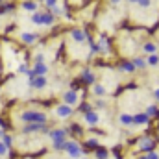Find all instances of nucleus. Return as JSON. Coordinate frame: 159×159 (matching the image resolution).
Returning <instances> with one entry per match:
<instances>
[{
	"label": "nucleus",
	"instance_id": "8",
	"mask_svg": "<svg viewBox=\"0 0 159 159\" xmlns=\"http://www.w3.org/2000/svg\"><path fill=\"white\" fill-rule=\"evenodd\" d=\"M83 120L87 122V126H96V124L100 122V117H98L96 111H89V113L83 115Z\"/></svg>",
	"mask_w": 159,
	"mask_h": 159
},
{
	"label": "nucleus",
	"instance_id": "38",
	"mask_svg": "<svg viewBox=\"0 0 159 159\" xmlns=\"http://www.w3.org/2000/svg\"><path fill=\"white\" fill-rule=\"evenodd\" d=\"M4 133H6V131H4V128H0V139L4 137Z\"/></svg>",
	"mask_w": 159,
	"mask_h": 159
},
{
	"label": "nucleus",
	"instance_id": "18",
	"mask_svg": "<svg viewBox=\"0 0 159 159\" xmlns=\"http://www.w3.org/2000/svg\"><path fill=\"white\" fill-rule=\"evenodd\" d=\"M122 72H135V65L131 63V61H122L119 67Z\"/></svg>",
	"mask_w": 159,
	"mask_h": 159
},
{
	"label": "nucleus",
	"instance_id": "31",
	"mask_svg": "<svg viewBox=\"0 0 159 159\" xmlns=\"http://www.w3.org/2000/svg\"><path fill=\"white\" fill-rule=\"evenodd\" d=\"M69 129H70V131H74V135H81V133H83L78 124H70V128H69Z\"/></svg>",
	"mask_w": 159,
	"mask_h": 159
},
{
	"label": "nucleus",
	"instance_id": "32",
	"mask_svg": "<svg viewBox=\"0 0 159 159\" xmlns=\"http://www.w3.org/2000/svg\"><path fill=\"white\" fill-rule=\"evenodd\" d=\"M19 72H20V74H28V72H30V69H28V65H26V63H22V65H19Z\"/></svg>",
	"mask_w": 159,
	"mask_h": 159
},
{
	"label": "nucleus",
	"instance_id": "21",
	"mask_svg": "<svg viewBox=\"0 0 159 159\" xmlns=\"http://www.w3.org/2000/svg\"><path fill=\"white\" fill-rule=\"evenodd\" d=\"M143 50H144L146 54H156L157 46H156L154 43H144V44H143Z\"/></svg>",
	"mask_w": 159,
	"mask_h": 159
},
{
	"label": "nucleus",
	"instance_id": "5",
	"mask_svg": "<svg viewBox=\"0 0 159 159\" xmlns=\"http://www.w3.org/2000/svg\"><path fill=\"white\" fill-rule=\"evenodd\" d=\"M80 102L78 98V93L76 91H72V89H69L65 94H63V104H67V106H70V107H74L76 104Z\"/></svg>",
	"mask_w": 159,
	"mask_h": 159
},
{
	"label": "nucleus",
	"instance_id": "44",
	"mask_svg": "<svg viewBox=\"0 0 159 159\" xmlns=\"http://www.w3.org/2000/svg\"><path fill=\"white\" fill-rule=\"evenodd\" d=\"M157 131H159V126H157Z\"/></svg>",
	"mask_w": 159,
	"mask_h": 159
},
{
	"label": "nucleus",
	"instance_id": "24",
	"mask_svg": "<svg viewBox=\"0 0 159 159\" xmlns=\"http://www.w3.org/2000/svg\"><path fill=\"white\" fill-rule=\"evenodd\" d=\"M146 63H148V65H152V67L159 65V56H157V54H150V56H148V59H146Z\"/></svg>",
	"mask_w": 159,
	"mask_h": 159
},
{
	"label": "nucleus",
	"instance_id": "41",
	"mask_svg": "<svg viewBox=\"0 0 159 159\" xmlns=\"http://www.w3.org/2000/svg\"><path fill=\"white\" fill-rule=\"evenodd\" d=\"M139 159H146V156H143V157H139Z\"/></svg>",
	"mask_w": 159,
	"mask_h": 159
},
{
	"label": "nucleus",
	"instance_id": "20",
	"mask_svg": "<svg viewBox=\"0 0 159 159\" xmlns=\"http://www.w3.org/2000/svg\"><path fill=\"white\" fill-rule=\"evenodd\" d=\"M65 146H67V141H54L52 143V148L56 152H65Z\"/></svg>",
	"mask_w": 159,
	"mask_h": 159
},
{
	"label": "nucleus",
	"instance_id": "35",
	"mask_svg": "<svg viewBox=\"0 0 159 159\" xmlns=\"http://www.w3.org/2000/svg\"><path fill=\"white\" fill-rule=\"evenodd\" d=\"M44 4L48 7H54V6H57V0H44Z\"/></svg>",
	"mask_w": 159,
	"mask_h": 159
},
{
	"label": "nucleus",
	"instance_id": "36",
	"mask_svg": "<svg viewBox=\"0 0 159 159\" xmlns=\"http://www.w3.org/2000/svg\"><path fill=\"white\" fill-rule=\"evenodd\" d=\"M35 63H44V56L43 54H37L35 56Z\"/></svg>",
	"mask_w": 159,
	"mask_h": 159
},
{
	"label": "nucleus",
	"instance_id": "2",
	"mask_svg": "<svg viewBox=\"0 0 159 159\" xmlns=\"http://www.w3.org/2000/svg\"><path fill=\"white\" fill-rule=\"evenodd\" d=\"M65 152H67L72 159H80V157H81V146H80L76 141H67Z\"/></svg>",
	"mask_w": 159,
	"mask_h": 159
},
{
	"label": "nucleus",
	"instance_id": "33",
	"mask_svg": "<svg viewBox=\"0 0 159 159\" xmlns=\"http://www.w3.org/2000/svg\"><path fill=\"white\" fill-rule=\"evenodd\" d=\"M137 4H139L141 7H150V6H152V0H139Z\"/></svg>",
	"mask_w": 159,
	"mask_h": 159
},
{
	"label": "nucleus",
	"instance_id": "3",
	"mask_svg": "<svg viewBox=\"0 0 159 159\" xmlns=\"http://www.w3.org/2000/svg\"><path fill=\"white\" fill-rule=\"evenodd\" d=\"M48 133V128H46V124H24V128H22V133L24 135H30V133Z\"/></svg>",
	"mask_w": 159,
	"mask_h": 159
},
{
	"label": "nucleus",
	"instance_id": "9",
	"mask_svg": "<svg viewBox=\"0 0 159 159\" xmlns=\"http://www.w3.org/2000/svg\"><path fill=\"white\" fill-rule=\"evenodd\" d=\"M150 122V117L146 115V113H137V115H133V126H144V124H148Z\"/></svg>",
	"mask_w": 159,
	"mask_h": 159
},
{
	"label": "nucleus",
	"instance_id": "13",
	"mask_svg": "<svg viewBox=\"0 0 159 159\" xmlns=\"http://www.w3.org/2000/svg\"><path fill=\"white\" fill-rule=\"evenodd\" d=\"M32 72H34L35 76H44V74L48 72V65H46V63H35L34 69H32Z\"/></svg>",
	"mask_w": 159,
	"mask_h": 159
},
{
	"label": "nucleus",
	"instance_id": "4",
	"mask_svg": "<svg viewBox=\"0 0 159 159\" xmlns=\"http://www.w3.org/2000/svg\"><path fill=\"white\" fill-rule=\"evenodd\" d=\"M67 129H63V128H57V129H48V137L52 139V143L54 141H67Z\"/></svg>",
	"mask_w": 159,
	"mask_h": 159
},
{
	"label": "nucleus",
	"instance_id": "43",
	"mask_svg": "<svg viewBox=\"0 0 159 159\" xmlns=\"http://www.w3.org/2000/svg\"><path fill=\"white\" fill-rule=\"evenodd\" d=\"M80 159H87V157H80Z\"/></svg>",
	"mask_w": 159,
	"mask_h": 159
},
{
	"label": "nucleus",
	"instance_id": "17",
	"mask_svg": "<svg viewBox=\"0 0 159 159\" xmlns=\"http://www.w3.org/2000/svg\"><path fill=\"white\" fill-rule=\"evenodd\" d=\"M22 9H24V11H32V13H35V11H37V2L26 0V2H22Z\"/></svg>",
	"mask_w": 159,
	"mask_h": 159
},
{
	"label": "nucleus",
	"instance_id": "19",
	"mask_svg": "<svg viewBox=\"0 0 159 159\" xmlns=\"http://www.w3.org/2000/svg\"><path fill=\"white\" fill-rule=\"evenodd\" d=\"M81 80H83V83L93 85V83H94V74H93L91 70H83V72H81Z\"/></svg>",
	"mask_w": 159,
	"mask_h": 159
},
{
	"label": "nucleus",
	"instance_id": "30",
	"mask_svg": "<svg viewBox=\"0 0 159 159\" xmlns=\"http://www.w3.org/2000/svg\"><path fill=\"white\" fill-rule=\"evenodd\" d=\"M41 17H43V13H37V11H35V13L32 15V22L37 24V26H41Z\"/></svg>",
	"mask_w": 159,
	"mask_h": 159
},
{
	"label": "nucleus",
	"instance_id": "23",
	"mask_svg": "<svg viewBox=\"0 0 159 159\" xmlns=\"http://www.w3.org/2000/svg\"><path fill=\"white\" fill-rule=\"evenodd\" d=\"M85 146H87L89 150H96V148L100 146V143H98V139H87V141H85Z\"/></svg>",
	"mask_w": 159,
	"mask_h": 159
},
{
	"label": "nucleus",
	"instance_id": "25",
	"mask_svg": "<svg viewBox=\"0 0 159 159\" xmlns=\"http://www.w3.org/2000/svg\"><path fill=\"white\" fill-rule=\"evenodd\" d=\"M0 141H2L7 148H11V146H13V137H11V135H7V133H4V137H2Z\"/></svg>",
	"mask_w": 159,
	"mask_h": 159
},
{
	"label": "nucleus",
	"instance_id": "39",
	"mask_svg": "<svg viewBox=\"0 0 159 159\" xmlns=\"http://www.w3.org/2000/svg\"><path fill=\"white\" fill-rule=\"evenodd\" d=\"M128 2H129V4H137L139 0H128Z\"/></svg>",
	"mask_w": 159,
	"mask_h": 159
},
{
	"label": "nucleus",
	"instance_id": "12",
	"mask_svg": "<svg viewBox=\"0 0 159 159\" xmlns=\"http://www.w3.org/2000/svg\"><path fill=\"white\" fill-rule=\"evenodd\" d=\"M37 39H39L37 34H30V32H22V34H20V41L26 43V44H34Z\"/></svg>",
	"mask_w": 159,
	"mask_h": 159
},
{
	"label": "nucleus",
	"instance_id": "6",
	"mask_svg": "<svg viewBox=\"0 0 159 159\" xmlns=\"http://www.w3.org/2000/svg\"><path fill=\"white\" fill-rule=\"evenodd\" d=\"M56 115H57V119H69L72 115V107L67 106V104H59L56 107Z\"/></svg>",
	"mask_w": 159,
	"mask_h": 159
},
{
	"label": "nucleus",
	"instance_id": "27",
	"mask_svg": "<svg viewBox=\"0 0 159 159\" xmlns=\"http://www.w3.org/2000/svg\"><path fill=\"white\" fill-rule=\"evenodd\" d=\"M7 156H9V148L0 141V157H7Z\"/></svg>",
	"mask_w": 159,
	"mask_h": 159
},
{
	"label": "nucleus",
	"instance_id": "37",
	"mask_svg": "<svg viewBox=\"0 0 159 159\" xmlns=\"http://www.w3.org/2000/svg\"><path fill=\"white\" fill-rule=\"evenodd\" d=\"M154 96H156V100L159 102V89H156V91H154Z\"/></svg>",
	"mask_w": 159,
	"mask_h": 159
},
{
	"label": "nucleus",
	"instance_id": "10",
	"mask_svg": "<svg viewBox=\"0 0 159 159\" xmlns=\"http://www.w3.org/2000/svg\"><path fill=\"white\" fill-rule=\"evenodd\" d=\"M139 148L143 150V152H154V148H156V143L152 141V139H143L141 141V144H139Z\"/></svg>",
	"mask_w": 159,
	"mask_h": 159
},
{
	"label": "nucleus",
	"instance_id": "34",
	"mask_svg": "<svg viewBox=\"0 0 159 159\" xmlns=\"http://www.w3.org/2000/svg\"><path fill=\"white\" fill-rule=\"evenodd\" d=\"M146 159H159V154L157 152H150V154H146Z\"/></svg>",
	"mask_w": 159,
	"mask_h": 159
},
{
	"label": "nucleus",
	"instance_id": "11",
	"mask_svg": "<svg viewBox=\"0 0 159 159\" xmlns=\"http://www.w3.org/2000/svg\"><path fill=\"white\" fill-rule=\"evenodd\" d=\"M70 37L76 41V43H83L85 39H89V35H87L83 30H78V28H74V30L70 32Z\"/></svg>",
	"mask_w": 159,
	"mask_h": 159
},
{
	"label": "nucleus",
	"instance_id": "22",
	"mask_svg": "<svg viewBox=\"0 0 159 159\" xmlns=\"http://www.w3.org/2000/svg\"><path fill=\"white\" fill-rule=\"evenodd\" d=\"M131 63L135 65V69H144V67H146V59H144V57H133Z\"/></svg>",
	"mask_w": 159,
	"mask_h": 159
},
{
	"label": "nucleus",
	"instance_id": "40",
	"mask_svg": "<svg viewBox=\"0 0 159 159\" xmlns=\"http://www.w3.org/2000/svg\"><path fill=\"white\" fill-rule=\"evenodd\" d=\"M111 4H120V0H111Z\"/></svg>",
	"mask_w": 159,
	"mask_h": 159
},
{
	"label": "nucleus",
	"instance_id": "42",
	"mask_svg": "<svg viewBox=\"0 0 159 159\" xmlns=\"http://www.w3.org/2000/svg\"><path fill=\"white\" fill-rule=\"evenodd\" d=\"M4 2H6V0H0V4H4Z\"/></svg>",
	"mask_w": 159,
	"mask_h": 159
},
{
	"label": "nucleus",
	"instance_id": "14",
	"mask_svg": "<svg viewBox=\"0 0 159 159\" xmlns=\"http://www.w3.org/2000/svg\"><path fill=\"white\" fill-rule=\"evenodd\" d=\"M54 20H56V15H54V13H43V17H41V26H52Z\"/></svg>",
	"mask_w": 159,
	"mask_h": 159
},
{
	"label": "nucleus",
	"instance_id": "7",
	"mask_svg": "<svg viewBox=\"0 0 159 159\" xmlns=\"http://www.w3.org/2000/svg\"><path fill=\"white\" fill-rule=\"evenodd\" d=\"M28 83H30L34 89H44V87L48 85V80H46V76H35L34 80H28Z\"/></svg>",
	"mask_w": 159,
	"mask_h": 159
},
{
	"label": "nucleus",
	"instance_id": "1",
	"mask_svg": "<svg viewBox=\"0 0 159 159\" xmlns=\"http://www.w3.org/2000/svg\"><path fill=\"white\" fill-rule=\"evenodd\" d=\"M20 122L24 124H46V115L43 111H35V109H28V111H22L19 115Z\"/></svg>",
	"mask_w": 159,
	"mask_h": 159
},
{
	"label": "nucleus",
	"instance_id": "16",
	"mask_svg": "<svg viewBox=\"0 0 159 159\" xmlns=\"http://www.w3.org/2000/svg\"><path fill=\"white\" fill-rule=\"evenodd\" d=\"M94 156H96V159H107L109 157V152H107L106 146H98V148L94 150Z\"/></svg>",
	"mask_w": 159,
	"mask_h": 159
},
{
	"label": "nucleus",
	"instance_id": "28",
	"mask_svg": "<svg viewBox=\"0 0 159 159\" xmlns=\"http://www.w3.org/2000/svg\"><path fill=\"white\" fill-rule=\"evenodd\" d=\"M94 94H96V96H106V87L94 85Z\"/></svg>",
	"mask_w": 159,
	"mask_h": 159
},
{
	"label": "nucleus",
	"instance_id": "15",
	"mask_svg": "<svg viewBox=\"0 0 159 159\" xmlns=\"http://www.w3.org/2000/svg\"><path fill=\"white\" fill-rule=\"evenodd\" d=\"M119 120L122 126H133V115H129V113H122Z\"/></svg>",
	"mask_w": 159,
	"mask_h": 159
},
{
	"label": "nucleus",
	"instance_id": "26",
	"mask_svg": "<svg viewBox=\"0 0 159 159\" xmlns=\"http://www.w3.org/2000/svg\"><path fill=\"white\" fill-rule=\"evenodd\" d=\"M13 11V6L11 4H4L2 7H0V15H7V13H11Z\"/></svg>",
	"mask_w": 159,
	"mask_h": 159
},
{
	"label": "nucleus",
	"instance_id": "29",
	"mask_svg": "<svg viewBox=\"0 0 159 159\" xmlns=\"http://www.w3.org/2000/svg\"><path fill=\"white\" fill-rule=\"evenodd\" d=\"M144 113H146L148 117H154V115H157V107H156V106H148Z\"/></svg>",
	"mask_w": 159,
	"mask_h": 159
}]
</instances>
